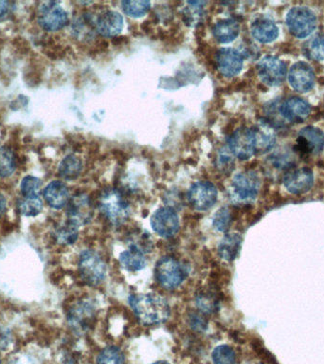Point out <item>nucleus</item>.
Returning a JSON list of instances; mask_svg holds the SVG:
<instances>
[{
	"label": "nucleus",
	"instance_id": "23",
	"mask_svg": "<svg viewBox=\"0 0 324 364\" xmlns=\"http://www.w3.org/2000/svg\"><path fill=\"white\" fill-rule=\"evenodd\" d=\"M255 140L256 153H267L272 150L276 142L274 131L266 123L255 126L252 128Z\"/></svg>",
	"mask_w": 324,
	"mask_h": 364
},
{
	"label": "nucleus",
	"instance_id": "36",
	"mask_svg": "<svg viewBox=\"0 0 324 364\" xmlns=\"http://www.w3.org/2000/svg\"><path fill=\"white\" fill-rule=\"evenodd\" d=\"M21 190L24 197H38L41 190V180L33 176L25 177L21 180Z\"/></svg>",
	"mask_w": 324,
	"mask_h": 364
},
{
	"label": "nucleus",
	"instance_id": "37",
	"mask_svg": "<svg viewBox=\"0 0 324 364\" xmlns=\"http://www.w3.org/2000/svg\"><path fill=\"white\" fill-rule=\"evenodd\" d=\"M189 321H190L191 329L196 330V331H204L207 329V321H205V318L201 314L193 313V314L189 316Z\"/></svg>",
	"mask_w": 324,
	"mask_h": 364
},
{
	"label": "nucleus",
	"instance_id": "3",
	"mask_svg": "<svg viewBox=\"0 0 324 364\" xmlns=\"http://www.w3.org/2000/svg\"><path fill=\"white\" fill-rule=\"evenodd\" d=\"M188 276L187 267L173 258H160L155 268V277L165 289L173 290L181 286Z\"/></svg>",
	"mask_w": 324,
	"mask_h": 364
},
{
	"label": "nucleus",
	"instance_id": "5",
	"mask_svg": "<svg viewBox=\"0 0 324 364\" xmlns=\"http://www.w3.org/2000/svg\"><path fill=\"white\" fill-rule=\"evenodd\" d=\"M317 16L306 7H294L286 16L289 33L297 38H306L317 28Z\"/></svg>",
	"mask_w": 324,
	"mask_h": 364
},
{
	"label": "nucleus",
	"instance_id": "16",
	"mask_svg": "<svg viewBox=\"0 0 324 364\" xmlns=\"http://www.w3.org/2000/svg\"><path fill=\"white\" fill-rule=\"evenodd\" d=\"M284 187L293 194H301L308 192L314 184V175L309 168H298L284 175Z\"/></svg>",
	"mask_w": 324,
	"mask_h": 364
},
{
	"label": "nucleus",
	"instance_id": "34",
	"mask_svg": "<svg viewBox=\"0 0 324 364\" xmlns=\"http://www.w3.org/2000/svg\"><path fill=\"white\" fill-rule=\"evenodd\" d=\"M211 358L213 364H236L235 351L227 344L214 348Z\"/></svg>",
	"mask_w": 324,
	"mask_h": 364
},
{
	"label": "nucleus",
	"instance_id": "20",
	"mask_svg": "<svg viewBox=\"0 0 324 364\" xmlns=\"http://www.w3.org/2000/svg\"><path fill=\"white\" fill-rule=\"evenodd\" d=\"M45 200L50 207L60 210L67 205L69 202V188L65 183L58 182H52L44 190Z\"/></svg>",
	"mask_w": 324,
	"mask_h": 364
},
{
	"label": "nucleus",
	"instance_id": "18",
	"mask_svg": "<svg viewBox=\"0 0 324 364\" xmlns=\"http://www.w3.org/2000/svg\"><path fill=\"white\" fill-rule=\"evenodd\" d=\"M123 24V18L121 13L112 10L104 11L96 19V32L104 38H115L122 32Z\"/></svg>",
	"mask_w": 324,
	"mask_h": 364
},
{
	"label": "nucleus",
	"instance_id": "6",
	"mask_svg": "<svg viewBox=\"0 0 324 364\" xmlns=\"http://www.w3.org/2000/svg\"><path fill=\"white\" fill-rule=\"evenodd\" d=\"M261 182L252 171L242 172L233 177L230 183V194L239 202H252L260 191Z\"/></svg>",
	"mask_w": 324,
	"mask_h": 364
},
{
	"label": "nucleus",
	"instance_id": "32",
	"mask_svg": "<svg viewBox=\"0 0 324 364\" xmlns=\"http://www.w3.org/2000/svg\"><path fill=\"white\" fill-rule=\"evenodd\" d=\"M19 211L23 216H36L43 209V202L38 197H23L18 203Z\"/></svg>",
	"mask_w": 324,
	"mask_h": 364
},
{
	"label": "nucleus",
	"instance_id": "8",
	"mask_svg": "<svg viewBox=\"0 0 324 364\" xmlns=\"http://www.w3.org/2000/svg\"><path fill=\"white\" fill-rule=\"evenodd\" d=\"M39 25L47 32H57L69 22V15L56 2H44L38 13Z\"/></svg>",
	"mask_w": 324,
	"mask_h": 364
},
{
	"label": "nucleus",
	"instance_id": "11",
	"mask_svg": "<svg viewBox=\"0 0 324 364\" xmlns=\"http://www.w3.org/2000/svg\"><path fill=\"white\" fill-rule=\"evenodd\" d=\"M228 148L233 156L240 160H250L256 154L255 140L252 128H242L228 139Z\"/></svg>",
	"mask_w": 324,
	"mask_h": 364
},
{
	"label": "nucleus",
	"instance_id": "13",
	"mask_svg": "<svg viewBox=\"0 0 324 364\" xmlns=\"http://www.w3.org/2000/svg\"><path fill=\"white\" fill-rule=\"evenodd\" d=\"M67 222L75 227L86 225L93 217V207L89 197L86 194H77L67 203Z\"/></svg>",
	"mask_w": 324,
	"mask_h": 364
},
{
	"label": "nucleus",
	"instance_id": "40",
	"mask_svg": "<svg viewBox=\"0 0 324 364\" xmlns=\"http://www.w3.org/2000/svg\"><path fill=\"white\" fill-rule=\"evenodd\" d=\"M5 211H6V199L0 194V217L4 216Z\"/></svg>",
	"mask_w": 324,
	"mask_h": 364
},
{
	"label": "nucleus",
	"instance_id": "4",
	"mask_svg": "<svg viewBox=\"0 0 324 364\" xmlns=\"http://www.w3.org/2000/svg\"><path fill=\"white\" fill-rule=\"evenodd\" d=\"M79 272L89 286L97 287L106 279V265L94 250H84L79 259Z\"/></svg>",
	"mask_w": 324,
	"mask_h": 364
},
{
	"label": "nucleus",
	"instance_id": "42",
	"mask_svg": "<svg viewBox=\"0 0 324 364\" xmlns=\"http://www.w3.org/2000/svg\"><path fill=\"white\" fill-rule=\"evenodd\" d=\"M0 364H1V360H0Z\"/></svg>",
	"mask_w": 324,
	"mask_h": 364
},
{
	"label": "nucleus",
	"instance_id": "21",
	"mask_svg": "<svg viewBox=\"0 0 324 364\" xmlns=\"http://www.w3.org/2000/svg\"><path fill=\"white\" fill-rule=\"evenodd\" d=\"M252 35L253 38L262 44L272 43L279 35L277 25L269 18H260L256 19L252 24Z\"/></svg>",
	"mask_w": 324,
	"mask_h": 364
},
{
	"label": "nucleus",
	"instance_id": "10",
	"mask_svg": "<svg viewBox=\"0 0 324 364\" xmlns=\"http://www.w3.org/2000/svg\"><path fill=\"white\" fill-rule=\"evenodd\" d=\"M257 72L263 83L276 87L284 81L287 75L286 63L276 56L267 55L262 58L257 65Z\"/></svg>",
	"mask_w": 324,
	"mask_h": 364
},
{
	"label": "nucleus",
	"instance_id": "29",
	"mask_svg": "<svg viewBox=\"0 0 324 364\" xmlns=\"http://www.w3.org/2000/svg\"><path fill=\"white\" fill-rule=\"evenodd\" d=\"M16 170V157L12 149L1 146L0 148V177L12 176Z\"/></svg>",
	"mask_w": 324,
	"mask_h": 364
},
{
	"label": "nucleus",
	"instance_id": "2",
	"mask_svg": "<svg viewBox=\"0 0 324 364\" xmlns=\"http://www.w3.org/2000/svg\"><path fill=\"white\" fill-rule=\"evenodd\" d=\"M99 209L114 226H121L130 216V205L123 194L116 189L104 191L99 199Z\"/></svg>",
	"mask_w": 324,
	"mask_h": 364
},
{
	"label": "nucleus",
	"instance_id": "31",
	"mask_svg": "<svg viewBox=\"0 0 324 364\" xmlns=\"http://www.w3.org/2000/svg\"><path fill=\"white\" fill-rule=\"evenodd\" d=\"M97 364H125V355L116 346H108L98 355Z\"/></svg>",
	"mask_w": 324,
	"mask_h": 364
},
{
	"label": "nucleus",
	"instance_id": "24",
	"mask_svg": "<svg viewBox=\"0 0 324 364\" xmlns=\"http://www.w3.org/2000/svg\"><path fill=\"white\" fill-rule=\"evenodd\" d=\"M120 263L123 269L131 272H140L145 269L147 260L145 255V253L140 250L137 245H131L128 250H125L121 253Z\"/></svg>",
	"mask_w": 324,
	"mask_h": 364
},
{
	"label": "nucleus",
	"instance_id": "39",
	"mask_svg": "<svg viewBox=\"0 0 324 364\" xmlns=\"http://www.w3.org/2000/svg\"><path fill=\"white\" fill-rule=\"evenodd\" d=\"M10 4L8 1H4L0 0V21L6 18L8 13H9Z\"/></svg>",
	"mask_w": 324,
	"mask_h": 364
},
{
	"label": "nucleus",
	"instance_id": "26",
	"mask_svg": "<svg viewBox=\"0 0 324 364\" xmlns=\"http://www.w3.org/2000/svg\"><path fill=\"white\" fill-rule=\"evenodd\" d=\"M83 169V163L75 155H69L64 158L59 165L58 172L64 180H72L77 179Z\"/></svg>",
	"mask_w": 324,
	"mask_h": 364
},
{
	"label": "nucleus",
	"instance_id": "14",
	"mask_svg": "<svg viewBox=\"0 0 324 364\" xmlns=\"http://www.w3.org/2000/svg\"><path fill=\"white\" fill-rule=\"evenodd\" d=\"M216 67L225 77H235L241 72L244 67V55L233 48H223L216 56Z\"/></svg>",
	"mask_w": 324,
	"mask_h": 364
},
{
	"label": "nucleus",
	"instance_id": "9",
	"mask_svg": "<svg viewBox=\"0 0 324 364\" xmlns=\"http://www.w3.org/2000/svg\"><path fill=\"white\" fill-rule=\"evenodd\" d=\"M151 226L157 236L163 238H171L179 231V214L170 206L157 209L151 217Z\"/></svg>",
	"mask_w": 324,
	"mask_h": 364
},
{
	"label": "nucleus",
	"instance_id": "25",
	"mask_svg": "<svg viewBox=\"0 0 324 364\" xmlns=\"http://www.w3.org/2000/svg\"><path fill=\"white\" fill-rule=\"evenodd\" d=\"M242 236L238 233H228L222 239L218 246V255L225 261L235 260L240 252Z\"/></svg>",
	"mask_w": 324,
	"mask_h": 364
},
{
	"label": "nucleus",
	"instance_id": "28",
	"mask_svg": "<svg viewBox=\"0 0 324 364\" xmlns=\"http://www.w3.org/2000/svg\"><path fill=\"white\" fill-rule=\"evenodd\" d=\"M304 55L314 61L324 60V35H318L310 38L303 46Z\"/></svg>",
	"mask_w": 324,
	"mask_h": 364
},
{
	"label": "nucleus",
	"instance_id": "27",
	"mask_svg": "<svg viewBox=\"0 0 324 364\" xmlns=\"http://www.w3.org/2000/svg\"><path fill=\"white\" fill-rule=\"evenodd\" d=\"M196 302L199 311L204 314H213L218 312L219 309L218 296L211 290L199 292L196 295Z\"/></svg>",
	"mask_w": 324,
	"mask_h": 364
},
{
	"label": "nucleus",
	"instance_id": "22",
	"mask_svg": "<svg viewBox=\"0 0 324 364\" xmlns=\"http://www.w3.org/2000/svg\"><path fill=\"white\" fill-rule=\"evenodd\" d=\"M240 33V25L235 18L222 19L213 28V35L221 44L235 41Z\"/></svg>",
	"mask_w": 324,
	"mask_h": 364
},
{
	"label": "nucleus",
	"instance_id": "1",
	"mask_svg": "<svg viewBox=\"0 0 324 364\" xmlns=\"http://www.w3.org/2000/svg\"><path fill=\"white\" fill-rule=\"evenodd\" d=\"M129 304L138 320L145 326L165 323L171 315L167 300L156 293L131 295Z\"/></svg>",
	"mask_w": 324,
	"mask_h": 364
},
{
	"label": "nucleus",
	"instance_id": "30",
	"mask_svg": "<svg viewBox=\"0 0 324 364\" xmlns=\"http://www.w3.org/2000/svg\"><path fill=\"white\" fill-rule=\"evenodd\" d=\"M151 4L143 0H130V1H123L122 9L126 16L133 18H140L145 16L150 10Z\"/></svg>",
	"mask_w": 324,
	"mask_h": 364
},
{
	"label": "nucleus",
	"instance_id": "33",
	"mask_svg": "<svg viewBox=\"0 0 324 364\" xmlns=\"http://www.w3.org/2000/svg\"><path fill=\"white\" fill-rule=\"evenodd\" d=\"M232 210L228 206H225L214 214L213 219V228L216 231H220V233H226L232 225Z\"/></svg>",
	"mask_w": 324,
	"mask_h": 364
},
{
	"label": "nucleus",
	"instance_id": "7",
	"mask_svg": "<svg viewBox=\"0 0 324 364\" xmlns=\"http://www.w3.org/2000/svg\"><path fill=\"white\" fill-rule=\"evenodd\" d=\"M218 192L210 182H197L189 189L187 199L191 207L196 211L210 210L218 202Z\"/></svg>",
	"mask_w": 324,
	"mask_h": 364
},
{
	"label": "nucleus",
	"instance_id": "41",
	"mask_svg": "<svg viewBox=\"0 0 324 364\" xmlns=\"http://www.w3.org/2000/svg\"><path fill=\"white\" fill-rule=\"evenodd\" d=\"M152 364H171V363H168V361L160 360V361H156V363H154Z\"/></svg>",
	"mask_w": 324,
	"mask_h": 364
},
{
	"label": "nucleus",
	"instance_id": "38",
	"mask_svg": "<svg viewBox=\"0 0 324 364\" xmlns=\"http://www.w3.org/2000/svg\"><path fill=\"white\" fill-rule=\"evenodd\" d=\"M218 167L221 169L222 171H232V168L233 166V160L232 157L228 154H220L219 155L218 160Z\"/></svg>",
	"mask_w": 324,
	"mask_h": 364
},
{
	"label": "nucleus",
	"instance_id": "17",
	"mask_svg": "<svg viewBox=\"0 0 324 364\" xmlns=\"http://www.w3.org/2000/svg\"><path fill=\"white\" fill-rule=\"evenodd\" d=\"M289 82L296 92H307L314 87L315 73L308 64L298 62L289 70Z\"/></svg>",
	"mask_w": 324,
	"mask_h": 364
},
{
	"label": "nucleus",
	"instance_id": "35",
	"mask_svg": "<svg viewBox=\"0 0 324 364\" xmlns=\"http://www.w3.org/2000/svg\"><path fill=\"white\" fill-rule=\"evenodd\" d=\"M55 236L59 244L72 245L78 238V228L67 222L58 228Z\"/></svg>",
	"mask_w": 324,
	"mask_h": 364
},
{
	"label": "nucleus",
	"instance_id": "15",
	"mask_svg": "<svg viewBox=\"0 0 324 364\" xmlns=\"http://www.w3.org/2000/svg\"><path fill=\"white\" fill-rule=\"evenodd\" d=\"M298 151L304 155L320 154L324 149V133L320 129L307 126L301 129L297 139Z\"/></svg>",
	"mask_w": 324,
	"mask_h": 364
},
{
	"label": "nucleus",
	"instance_id": "12",
	"mask_svg": "<svg viewBox=\"0 0 324 364\" xmlns=\"http://www.w3.org/2000/svg\"><path fill=\"white\" fill-rule=\"evenodd\" d=\"M95 318V307L86 300L73 304L67 314V321L70 327L80 334L89 331L94 326Z\"/></svg>",
	"mask_w": 324,
	"mask_h": 364
},
{
	"label": "nucleus",
	"instance_id": "19",
	"mask_svg": "<svg viewBox=\"0 0 324 364\" xmlns=\"http://www.w3.org/2000/svg\"><path fill=\"white\" fill-rule=\"evenodd\" d=\"M310 106L303 99L292 97L283 101L279 107L281 117L293 123H301L310 114Z\"/></svg>",
	"mask_w": 324,
	"mask_h": 364
}]
</instances>
